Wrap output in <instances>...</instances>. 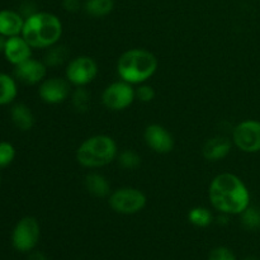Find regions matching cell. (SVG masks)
<instances>
[{"mask_svg":"<svg viewBox=\"0 0 260 260\" xmlns=\"http://www.w3.org/2000/svg\"><path fill=\"white\" fill-rule=\"evenodd\" d=\"M135 94H136V101H140L141 103H151L156 96L155 89L147 83L137 85V88H135Z\"/></svg>","mask_w":260,"mask_h":260,"instance_id":"cell-26","label":"cell"},{"mask_svg":"<svg viewBox=\"0 0 260 260\" xmlns=\"http://www.w3.org/2000/svg\"><path fill=\"white\" fill-rule=\"evenodd\" d=\"M188 221L196 228H208L213 222V213L211 212L210 208L203 207V206H196V207L190 208L188 212Z\"/></svg>","mask_w":260,"mask_h":260,"instance_id":"cell-21","label":"cell"},{"mask_svg":"<svg viewBox=\"0 0 260 260\" xmlns=\"http://www.w3.org/2000/svg\"><path fill=\"white\" fill-rule=\"evenodd\" d=\"M233 140L226 136H213L208 139L202 146V156L207 161H221L229 156L233 149Z\"/></svg>","mask_w":260,"mask_h":260,"instance_id":"cell-14","label":"cell"},{"mask_svg":"<svg viewBox=\"0 0 260 260\" xmlns=\"http://www.w3.org/2000/svg\"><path fill=\"white\" fill-rule=\"evenodd\" d=\"M69 56H70L69 48L65 45L56 43V45L46 48L42 61L46 63L47 68H58V66L63 65L68 61Z\"/></svg>","mask_w":260,"mask_h":260,"instance_id":"cell-19","label":"cell"},{"mask_svg":"<svg viewBox=\"0 0 260 260\" xmlns=\"http://www.w3.org/2000/svg\"><path fill=\"white\" fill-rule=\"evenodd\" d=\"M71 84L66 78L53 76V78H46L42 83L38 85V96L41 101L50 106H56L68 101L71 95Z\"/></svg>","mask_w":260,"mask_h":260,"instance_id":"cell-10","label":"cell"},{"mask_svg":"<svg viewBox=\"0 0 260 260\" xmlns=\"http://www.w3.org/2000/svg\"><path fill=\"white\" fill-rule=\"evenodd\" d=\"M84 187L89 194L95 198H108L112 193L109 180L98 172H90L85 175Z\"/></svg>","mask_w":260,"mask_h":260,"instance_id":"cell-16","label":"cell"},{"mask_svg":"<svg viewBox=\"0 0 260 260\" xmlns=\"http://www.w3.org/2000/svg\"><path fill=\"white\" fill-rule=\"evenodd\" d=\"M61 5H62V9L68 13H78L83 8L81 0H62Z\"/></svg>","mask_w":260,"mask_h":260,"instance_id":"cell-28","label":"cell"},{"mask_svg":"<svg viewBox=\"0 0 260 260\" xmlns=\"http://www.w3.org/2000/svg\"><path fill=\"white\" fill-rule=\"evenodd\" d=\"M90 99L91 94L89 93L86 86H79L71 91V104H73L74 109L79 113H84V112L88 111L89 107H90Z\"/></svg>","mask_w":260,"mask_h":260,"instance_id":"cell-22","label":"cell"},{"mask_svg":"<svg viewBox=\"0 0 260 260\" xmlns=\"http://www.w3.org/2000/svg\"><path fill=\"white\" fill-rule=\"evenodd\" d=\"M18 96V83L13 75L0 71V106L14 103Z\"/></svg>","mask_w":260,"mask_h":260,"instance_id":"cell-18","label":"cell"},{"mask_svg":"<svg viewBox=\"0 0 260 260\" xmlns=\"http://www.w3.org/2000/svg\"><path fill=\"white\" fill-rule=\"evenodd\" d=\"M47 66L37 58H28L24 62L14 66L13 76L25 85H40L47 76Z\"/></svg>","mask_w":260,"mask_h":260,"instance_id":"cell-12","label":"cell"},{"mask_svg":"<svg viewBox=\"0 0 260 260\" xmlns=\"http://www.w3.org/2000/svg\"><path fill=\"white\" fill-rule=\"evenodd\" d=\"M15 151L14 145L10 144L9 141H0V169L9 167L15 159Z\"/></svg>","mask_w":260,"mask_h":260,"instance_id":"cell-25","label":"cell"},{"mask_svg":"<svg viewBox=\"0 0 260 260\" xmlns=\"http://www.w3.org/2000/svg\"><path fill=\"white\" fill-rule=\"evenodd\" d=\"M5 42H7V38H5L4 36L0 35V53H3V51H4Z\"/></svg>","mask_w":260,"mask_h":260,"instance_id":"cell-30","label":"cell"},{"mask_svg":"<svg viewBox=\"0 0 260 260\" xmlns=\"http://www.w3.org/2000/svg\"><path fill=\"white\" fill-rule=\"evenodd\" d=\"M144 140L150 150L159 155H167L174 150V137L168 128L159 123H151L145 128Z\"/></svg>","mask_w":260,"mask_h":260,"instance_id":"cell-11","label":"cell"},{"mask_svg":"<svg viewBox=\"0 0 260 260\" xmlns=\"http://www.w3.org/2000/svg\"><path fill=\"white\" fill-rule=\"evenodd\" d=\"M108 205L119 215H136L147 205L146 194L135 187H121L112 190L108 197Z\"/></svg>","mask_w":260,"mask_h":260,"instance_id":"cell-5","label":"cell"},{"mask_svg":"<svg viewBox=\"0 0 260 260\" xmlns=\"http://www.w3.org/2000/svg\"><path fill=\"white\" fill-rule=\"evenodd\" d=\"M41 238V226L37 218L25 216L15 223L12 231V245L19 253H29L37 246Z\"/></svg>","mask_w":260,"mask_h":260,"instance_id":"cell-6","label":"cell"},{"mask_svg":"<svg viewBox=\"0 0 260 260\" xmlns=\"http://www.w3.org/2000/svg\"><path fill=\"white\" fill-rule=\"evenodd\" d=\"M83 9L89 17L104 18L114 9V0H85Z\"/></svg>","mask_w":260,"mask_h":260,"instance_id":"cell-20","label":"cell"},{"mask_svg":"<svg viewBox=\"0 0 260 260\" xmlns=\"http://www.w3.org/2000/svg\"><path fill=\"white\" fill-rule=\"evenodd\" d=\"M234 146L245 154L260 152V121L245 119L234 127L231 134Z\"/></svg>","mask_w":260,"mask_h":260,"instance_id":"cell-9","label":"cell"},{"mask_svg":"<svg viewBox=\"0 0 260 260\" xmlns=\"http://www.w3.org/2000/svg\"><path fill=\"white\" fill-rule=\"evenodd\" d=\"M102 104L108 111L121 112L126 111L136 101V94L132 84L123 80H117L108 84L102 93Z\"/></svg>","mask_w":260,"mask_h":260,"instance_id":"cell-7","label":"cell"},{"mask_svg":"<svg viewBox=\"0 0 260 260\" xmlns=\"http://www.w3.org/2000/svg\"><path fill=\"white\" fill-rule=\"evenodd\" d=\"M208 260H236V256L230 249L225 246H218L211 251Z\"/></svg>","mask_w":260,"mask_h":260,"instance_id":"cell-27","label":"cell"},{"mask_svg":"<svg viewBox=\"0 0 260 260\" xmlns=\"http://www.w3.org/2000/svg\"><path fill=\"white\" fill-rule=\"evenodd\" d=\"M28 260H48L47 256L45 255L43 253H40V251H35L29 255V259Z\"/></svg>","mask_w":260,"mask_h":260,"instance_id":"cell-29","label":"cell"},{"mask_svg":"<svg viewBox=\"0 0 260 260\" xmlns=\"http://www.w3.org/2000/svg\"><path fill=\"white\" fill-rule=\"evenodd\" d=\"M0 188H2V177H0Z\"/></svg>","mask_w":260,"mask_h":260,"instance_id":"cell-32","label":"cell"},{"mask_svg":"<svg viewBox=\"0 0 260 260\" xmlns=\"http://www.w3.org/2000/svg\"><path fill=\"white\" fill-rule=\"evenodd\" d=\"M244 260H259V259L255 258V256H248V258H245Z\"/></svg>","mask_w":260,"mask_h":260,"instance_id":"cell-31","label":"cell"},{"mask_svg":"<svg viewBox=\"0 0 260 260\" xmlns=\"http://www.w3.org/2000/svg\"><path fill=\"white\" fill-rule=\"evenodd\" d=\"M63 25L60 18L50 12H36L25 18L22 36L30 46L38 50H46L60 42Z\"/></svg>","mask_w":260,"mask_h":260,"instance_id":"cell-3","label":"cell"},{"mask_svg":"<svg viewBox=\"0 0 260 260\" xmlns=\"http://www.w3.org/2000/svg\"><path fill=\"white\" fill-rule=\"evenodd\" d=\"M118 156V146L108 135H94L84 140L76 149L75 159L80 167L99 169L113 162Z\"/></svg>","mask_w":260,"mask_h":260,"instance_id":"cell-4","label":"cell"},{"mask_svg":"<svg viewBox=\"0 0 260 260\" xmlns=\"http://www.w3.org/2000/svg\"><path fill=\"white\" fill-rule=\"evenodd\" d=\"M98 63L88 55L76 56L71 58L65 68V78L75 88L91 84L98 76Z\"/></svg>","mask_w":260,"mask_h":260,"instance_id":"cell-8","label":"cell"},{"mask_svg":"<svg viewBox=\"0 0 260 260\" xmlns=\"http://www.w3.org/2000/svg\"><path fill=\"white\" fill-rule=\"evenodd\" d=\"M208 200L217 212L225 216H239L250 206V192L240 177L226 172L211 180Z\"/></svg>","mask_w":260,"mask_h":260,"instance_id":"cell-1","label":"cell"},{"mask_svg":"<svg viewBox=\"0 0 260 260\" xmlns=\"http://www.w3.org/2000/svg\"><path fill=\"white\" fill-rule=\"evenodd\" d=\"M25 18L13 9L0 10V35L5 38L22 35Z\"/></svg>","mask_w":260,"mask_h":260,"instance_id":"cell-15","label":"cell"},{"mask_svg":"<svg viewBox=\"0 0 260 260\" xmlns=\"http://www.w3.org/2000/svg\"><path fill=\"white\" fill-rule=\"evenodd\" d=\"M10 119L19 131L27 132L33 128L36 123L32 109L24 103H14L10 108Z\"/></svg>","mask_w":260,"mask_h":260,"instance_id":"cell-17","label":"cell"},{"mask_svg":"<svg viewBox=\"0 0 260 260\" xmlns=\"http://www.w3.org/2000/svg\"><path fill=\"white\" fill-rule=\"evenodd\" d=\"M117 161L118 165L124 170H135L141 165L142 159L136 151L134 150L126 149L123 151L118 152V156H117Z\"/></svg>","mask_w":260,"mask_h":260,"instance_id":"cell-24","label":"cell"},{"mask_svg":"<svg viewBox=\"0 0 260 260\" xmlns=\"http://www.w3.org/2000/svg\"><path fill=\"white\" fill-rule=\"evenodd\" d=\"M159 61L151 51L146 48H129L124 51L117 61V75L121 80L132 85L147 83L156 74Z\"/></svg>","mask_w":260,"mask_h":260,"instance_id":"cell-2","label":"cell"},{"mask_svg":"<svg viewBox=\"0 0 260 260\" xmlns=\"http://www.w3.org/2000/svg\"><path fill=\"white\" fill-rule=\"evenodd\" d=\"M239 216H240L241 225H243L246 230H260V208L258 206L250 205Z\"/></svg>","mask_w":260,"mask_h":260,"instance_id":"cell-23","label":"cell"},{"mask_svg":"<svg viewBox=\"0 0 260 260\" xmlns=\"http://www.w3.org/2000/svg\"><path fill=\"white\" fill-rule=\"evenodd\" d=\"M32 46L24 40L22 35H19L7 38L3 55L8 62L12 63L13 66H17L32 57Z\"/></svg>","mask_w":260,"mask_h":260,"instance_id":"cell-13","label":"cell"}]
</instances>
